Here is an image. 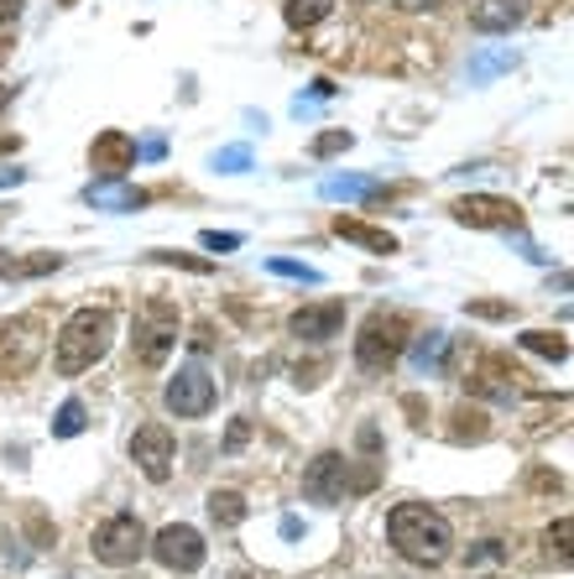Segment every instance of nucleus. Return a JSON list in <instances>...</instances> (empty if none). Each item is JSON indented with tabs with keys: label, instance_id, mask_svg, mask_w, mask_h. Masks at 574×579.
Returning <instances> with one entry per match:
<instances>
[{
	"label": "nucleus",
	"instance_id": "1",
	"mask_svg": "<svg viewBox=\"0 0 574 579\" xmlns=\"http://www.w3.org/2000/svg\"><path fill=\"white\" fill-rule=\"evenodd\" d=\"M386 538L418 569H439V564L455 558V528H450V517L423 507V502H403V507L386 511Z\"/></svg>",
	"mask_w": 574,
	"mask_h": 579
},
{
	"label": "nucleus",
	"instance_id": "2",
	"mask_svg": "<svg viewBox=\"0 0 574 579\" xmlns=\"http://www.w3.org/2000/svg\"><path fill=\"white\" fill-rule=\"evenodd\" d=\"M110 339H116V314H110V309H73V314L63 318L58 339H52L58 376H79V371H89L95 361H105Z\"/></svg>",
	"mask_w": 574,
	"mask_h": 579
},
{
	"label": "nucleus",
	"instance_id": "3",
	"mask_svg": "<svg viewBox=\"0 0 574 579\" xmlns=\"http://www.w3.org/2000/svg\"><path fill=\"white\" fill-rule=\"evenodd\" d=\"M407 339H412L407 314H397V309L366 314V324H360V335H356V365L371 371V376H382V371H392L407 355Z\"/></svg>",
	"mask_w": 574,
	"mask_h": 579
},
{
	"label": "nucleus",
	"instance_id": "4",
	"mask_svg": "<svg viewBox=\"0 0 574 579\" xmlns=\"http://www.w3.org/2000/svg\"><path fill=\"white\" fill-rule=\"evenodd\" d=\"M48 350V324L43 314H22L0 324V382H22Z\"/></svg>",
	"mask_w": 574,
	"mask_h": 579
},
{
	"label": "nucleus",
	"instance_id": "5",
	"mask_svg": "<svg viewBox=\"0 0 574 579\" xmlns=\"http://www.w3.org/2000/svg\"><path fill=\"white\" fill-rule=\"evenodd\" d=\"M172 345H178V309L163 303V298L142 303V314L131 324V350H136V361H142L146 371H157V365H168Z\"/></svg>",
	"mask_w": 574,
	"mask_h": 579
},
{
	"label": "nucleus",
	"instance_id": "6",
	"mask_svg": "<svg viewBox=\"0 0 574 579\" xmlns=\"http://www.w3.org/2000/svg\"><path fill=\"white\" fill-rule=\"evenodd\" d=\"M146 543H152V532L136 511H116V517H105L89 538V548H95L99 564H110V569H125V564H136L146 554Z\"/></svg>",
	"mask_w": 574,
	"mask_h": 579
},
{
	"label": "nucleus",
	"instance_id": "7",
	"mask_svg": "<svg viewBox=\"0 0 574 579\" xmlns=\"http://www.w3.org/2000/svg\"><path fill=\"white\" fill-rule=\"evenodd\" d=\"M146 554L157 558L168 575H199L204 558H210V548H204V532L199 528H189V522H168V528L152 532Z\"/></svg>",
	"mask_w": 574,
	"mask_h": 579
},
{
	"label": "nucleus",
	"instance_id": "8",
	"mask_svg": "<svg viewBox=\"0 0 574 579\" xmlns=\"http://www.w3.org/2000/svg\"><path fill=\"white\" fill-rule=\"evenodd\" d=\"M131 459L152 485L172 481V459H178V438H172L168 423H142L136 438H131Z\"/></svg>",
	"mask_w": 574,
	"mask_h": 579
},
{
	"label": "nucleus",
	"instance_id": "9",
	"mask_svg": "<svg viewBox=\"0 0 574 579\" xmlns=\"http://www.w3.org/2000/svg\"><path fill=\"white\" fill-rule=\"evenodd\" d=\"M450 215L459 225H470V230H517L523 225L517 198H502V193H465V198H455Z\"/></svg>",
	"mask_w": 574,
	"mask_h": 579
},
{
	"label": "nucleus",
	"instance_id": "10",
	"mask_svg": "<svg viewBox=\"0 0 574 579\" xmlns=\"http://www.w3.org/2000/svg\"><path fill=\"white\" fill-rule=\"evenodd\" d=\"M163 402H168L172 418H204V412L215 408V376H210L204 365H183L168 382Z\"/></svg>",
	"mask_w": 574,
	"mask_h": 579
},
{
	"label": "nucleus",
	"instance_id": "11",
	"mask_svg": "<svg viewBox=\"0 0 574 579\" xmlns=\"http://www.w3.org/2000/svg\"><path fill=\"white\" fill-rule=\"evenodd\" d=\"M517 365L506 361V355H476V361L465 365V391L470 397H491V402H512L517 397Z\"/></svg>",
	"mask_w": 574,
	"mask_h": 579
},
{
	"label": "nucleus",
	"instance_id": "12",
	"mask_svg": "<svg viewBox=\"0 0 574 579\" xmlns=\"http://www.w3.org/2000/svg\"><path fill=\"white\" fill-rule=\"evenodd\" d=\"M345 491H350V459L339 455V449H324L303 470V496L319 502V507H335V502H345Z\"/></svg>",
	"mask_w": 574,
	"mask_h": 579
},
{
	"label": "nucleus",
	"instance_id": "13",
	"mask_svg": "<svg viewBox=\"0 0 574 579\" xmlns=\"http://www.w3.org/2000/svg\"><path fill=\"white\" fill-rule=\"evenodd\" d=\"M89 162H95L99 183H120L125 172L136 168V142L125 131H99L95 146H89Z\"/></svg>",
	"mask_w": 574,
	"mask_h": 579
},
{
	"label": "nucleus",
	"instance_id": "14",
	"mask_svg": "<svg viewBox=\"0 0 574 579\" xmlns=\"http://www.w3.org/2000/svg\"><path fill=\"white\" fill-rule=\"evenodd\" d=\"M345 329V303H303L298 314L287 318V335L292 339H309V345H324V339H335Z\"/></svg>",
	"mask_w": 574,
	"mask_h": 579
},
{
	"label": "nucleus",
	"instance_id": "15",
	"mask_svg": "<svg viewBox=\"0 0 574 579\" xmlns=\"http://www.w3.org/2000/svg\"><path fill=\"white\" fill-rule=\"evenodd\" d=\"M517 22H523V5H517V0H476V5H470V26L486 32V37H502V32H512Z\"/></svg>",
	"mask_w": 574,
	"mask_h": 579
},
{
	"label": "nucleus",
	"instance_id": "16",
	"mask_svg": "<svg viewBox=\"0 0 574 579\" xmlns=\"http://www.w3.org/2000/svg\"><path fill=\"white\" fill-rule=\"evenodd\" d=\"M335 236L339 241L366 245V251H376V256H397V236H386V230H376V225H366V219H356V215H335Z\"/></svg>",
	"mask_w": 574,
	"mask_h": 579
},
{
	"label": "nucleus",
	"instance_id": "17",
	"mask_svg": "<svg viewBox=\"0 0 574 579\" xmlns=\"http://www.w3.org/2000/svg\"><path fill=\"white\" fill-rule=\"evenodd\" d=\"M517 345H523L527 355H543V361H570V339L553 335V329H527V335H517Z\"/></svg>",
	"mask_w": 574,
	"mask_h": 579
},
{
	"label": "nucleus",
	"instance_id": "18",
	"mask_svg": "<svg viewBox=\"0 0 574 579\" xmlns=\"http://www.w3.org/2000/svg\"><path fill=\"white\" fill-rule=\"evenodd\" d=\"M330 11H335V0H287L283 22L292 26V32H309V26L330 22Z\"/></svg>",
	"mask_w": 574,
	"mask_h": 579
},
{
	"label": "nucleus",
	"instance_id": "19",
	"mask_svg": "<svg viewBox=\"0 0 574 579\" xmlns=\"http://www.w3.org/2000/svg\"><path fill=\"white\" fill-rule=\"evenodd\" d=\"M84 198H89L95 209H142V204H146L142 189H120V183H95Z\"/></svg>",
	"mask_w": 574,
	"mask_h": 579
},
{
	"label": "nucleus",
	"instance_id": "20",
	"mask_svg": "<svg viewBox=\"0 0 574 579\" xmlns=\"http://www.w3.org/2000/svg\"><path fill=\"white\" fill-rule=\"evenodd\" d=\"M210 517H215V528H240L246 522V496L240 491H215L210 496Z\"/></svg>",
	"mask_w": 574,
	"mask_h": 579
},
{
	"label": "nucleus",
	"instance_id": "21",
	"mask_svg": "<svg viewBox=\"0 0 574 579\" xmlns=\"http://www.w3.org/2000/svg\"><path fill=\"white\" fill-rule=\"evenodd\" d=\"M486 434H491V423H486V412H480V408H459L455 412V429H450L455 444H480Z\"/></svg>",
	"mask_w": 574,
	"mask_h": 579
},
{
	"label": "nucleus",
	"instance_id": "22",
	"mask_svg": "<svg viewBox=\"0 0 574 579\" xmlns=\"http://www.w3.org/2000/svg\"><path fill=\"white\" fill-rule=\"evenodd\" d=\"M84 423H89L84 402H79V397H69V402L58 408V418H52V438H79V434H84Z\"/></svg>",
	"mask_w": 574,
	"mask_h": 579
},
{
	"label": "nucleus",
	"instance_id": "23",
	"mask_svg": "<svg viewBox=\"0 0 574 579\" xmlns=\"http://www.w3.org/2000/svg\"><path fill=\"white\" fill-rule=\"evenodd\" d=\"M58 266L63 256H26V262H0V277H48Z\"/></svg>",
	"mask_w": 574,
	"mask_h": 579
},
{
	"label": "nucleus",
	"instance_id": "24",
	"mask_svg": "<svg viewBox=\"0 0 574 579\" xmlns=\"http://www.w3.org/2000/svg\"><path fill=\"white\" fill-rule=\"evenodd\" d=\"M324 193H330V198H382L376 183H360V178H330Z\"/></svg>",
	"mask_w": 574,
	"mask_h": 579
},
{
	"label": "nucleus",
	"instance_id": "25",
	"mask_svg": "<svg viewBox=\"0 0 574 579\" xmlns=\"http://www.w3.org/2000/svg\"><path fill=\"white\" fill-rule=\"evenodd\" d=\"M570 538H574V522H570V517H559V522L549 528V538H543V543H549V554H559V564H570V558H574Z\"/></svg>",
	"mask_w": 574,
	"mask_h": 579
},
{
	"label": "nucleus",
	"instance_id": "26",
	"mask_svg": "<svg viewBox=\"0 0 574 579\" xmlns=\"http://www.w3.org/2000/svg\"><path fill=\"white\" fill-rule=\"evenodd\" d=\"M152 262L183 266V272H199V277H210V272H215V262H204V256H183V251H152Z\"/></svg>",
	"mask_w": 574,
	"mask_h": 579
},
{
	"label": "nucleus",
	"instance_id": "27",
	"mask_svg": "<svg viewBox=\"0 0 574 579\" xmlns=\"http://www.w3.org/2000/svg\"><path fill=\"white\" fill-rule=\"evenodd\" d=\"M350 131H324V136H313V157H339V152H350Z\"/></svg>",
	"mask_w": 574,
	"mask_h": 579
},
{
	"label": "nucleus",
	"instance_id": "28",
	"mask_svg": "<svg viewBox=\"0 0 574 579\" xmlns=\"http://www.w3.org/2000/svg\"><path fill=\"white\" fill-rule=\"evenodd\" d=\"M502 558H506V548L497 538H486V543H476V548L465 554V564H486V569H491V564H502Z\"/></svg>",
	"mask_w": 574,
	"mask_h": 579
},
{
	"label": "nucleus",
	"instance_id": "29",
	"mask_svg": "<svg viewBox=\"0 0 574 579\" xmlns=\"http://www.w3.org/2000/svg\"><path fill=\"white\" fill-rule=\"evenodd\" d=\"M465 314H476V318H512V303H486V298H470V303H465Z\"/></svg>",
	"mask_w": 574,
	"mask_h": 579
},
{
	"label": "nucleus",
	"instance_id": "30",
	"mask_svg": "<svg viewBox=\"0 0 574 579\" xmlns=\"http://www.w3.org/2000/svg\"><path fill=\"white\" fill-rule=\"evenodd\" d=\"M444 345H450V335H429L423 345H418V365L429 371V365H439V355H444Z\"/></svg>",
	"mask_w": 574,
	"mask_h": 579
},
{
	"label": "nucleus",
	"instance_id": "31",
	"mask_svg": "<svg viewBox=\"0 0 574 579\" xmlns=\"http://www.w3.org/2000/svg\"><path fill=\"white\" fill-rule=\"evenodd\" d=\"M204 251H240V236H230V230H204Z\"/></svg>",
	"mask_w": 574,
	"mask_h": 579
},
{
	"label": "nucleus",
	"instance_id": "32",
	"mask_svg": "<svg viewBox=\"0 0 574 579\" xmlns=\"http://www.w3.org/2000/svg\"><path fill=\"white\" fill-rule=\"evenodd\" d=\"M246 438H251V418H236V423H230V434H225V449L236 455V449H246Z\"/></svg>",
	"mask_w": 574,
	"mask_h": 579
},
{
	"label": "nucleus",
	"instance_id": "33",
	"mask_svg": "<svg viewBox=\"0 0 574 579\" xmlns=\"http://www.w3.org/2000/svg\"><path fill=\"white\" fill-rule=\"evenodd\" d=\"M193 350H199V355H204V350H215V324H210V318H204V324H193V339H189Z\"/></svg>",
	"mask_w": 574,
	"mask_h": 579
},
{
	"label": "nucleus",
	"instance_id": "34",
	"mask_svg": "<svg viewBox=\"0 0 574 579\" xmlns=\"http://www.w3.org/2000/svg\"><path fill=\"white\" fill-rule=\"evenodd\" d=\"M272 272H277V277H303V282H319V272H313V266H298V262H272Z\"/></svg>",
	"mask_w": 574,
	"mask_h": 579
},
{
	"label": "nucleus",
	"instance_id": "35",
	"mask_svg": "<svg viewBox=\"0 0 574 579\" xmlns=\"http://www.w3.org/2000/svg\"><path fill=\"white\" fill-rule=\"evenodd\" d=\"M219 168H251V152L236 146V152H219Z\"/></svg>",
	"mask_w": 574,
	"mask_h": 579
},
{
	"label": "nucleus",
	"instance_id": "36",
	"mask_svg": "<svg viewBox=\"0 0 574 579\" xmlns=\"http://www.w3.org/2000/svg\"><path fill=\"white\" fill-rule=\"evenodd\" d=\"M22 16V0H0V26H11Z\"/></svg>",
	"mask_w": 574,
	"mask_h": 579
},
{
	"label": "nucleus",
	"instance_id": "37",
	"mask_svg": "<svg viewBox=\"0 0 574 579\" xmlns=\"http://www.w3.org/2000/svg\"><path fill=\"white\" fill-rule=\"evenodd\" d=\"M360 449L376 455V449H382V434H376V429H360Z\"/></svg>",
	"mask_w": 574,
	"mask_h": 579
},
{
	"label": "nucleus",
	"instance_id": "38",
	"mask_svg": "<svg viewBox=\"0 0 574 579\" xmlns=\"http://www.w3.org/2000/svg\"><path fill=\"white\" fill-rule=\"evenodd\" d=\"M429 11H450V5H465V0H423Z\"/></svg>",
	"mask_w": 574,
	"mask_h": 579
},
{
	"label": "nucleus",
	"instance_id": "39",
	"mask_svg": "<svg viewBox=\"0 0 574 579\" xmlns=\"http://www.w3.org/2000/svg\"><path fill=\"white\" fill-rule=\"evenodd\" d=\"M11 99H16V89H0V110H5V105H11Z\"/></svg>",
	"mask_w": 574,
	"mask_h": 579
},
{
	"label": "nucleus",
	"instance_id": "40",
	"mask_svg": "<svg viewBox=\"0 0 574 579\" xmlns=\"http://www.w3.org/2000/svg\"><path fill=\"white\" fill-rule=\"evenodd\" d=\"M5 48H11V43H5V37H0V63H5Z\"/></svg>",
	"mask_w": 574,
	"mask_h": 579
},
{
	"label": "nucleus",
	"instance_id": "41",
	"mask_svg": "<svg viewBox=\"0 0 574 579\" xmlns=\"http://www.w3.org/2000/svg\"><path fill=\"white\" fill-rule=\"evenodd\" d=\"M0 152H16V142H0Z\"/></svg>",
	"mask_w": 574,
	"mask_h": 579
},
{
	"label": "nucleus",
	"instance_id": "42",
	"mask_svg": "<svg viewBox=\"0 0 574 579\" xmlns=\"http://www.w3.org/2000/svg\"><path fill=\"white\" fill-rule=\"evenodd\" d=\"M230 579H251V575H230Z\"/></svg>",
	"mask_w": 574,
	"mask_h": 579
},
{
	"label": "nucleus",
	"instance_id": "43",
	"mask_svg": "<svg viewBox=\"0 0 574 579\" xmlns=\"http://www.w3.org/2000/svg\"><path fill=\"white\" fill-rule=\"evenodd\" d=\"M356 5H371V0H356Z\"/></svg>",
	"mask_w": 574,
	"mask_h": 579
}]
</instances>
